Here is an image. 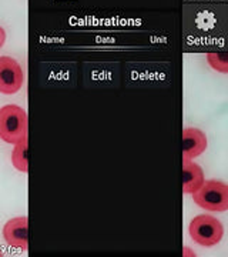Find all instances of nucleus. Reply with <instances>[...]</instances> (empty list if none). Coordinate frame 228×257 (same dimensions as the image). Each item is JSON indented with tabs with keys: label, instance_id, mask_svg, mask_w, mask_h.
Segmentation results:
<instances>
[{
	"label": "nucleus",
	"instance_id": "9",
	"mask_svg": "<svg viewBox=\"0 0 228 257\" xmlns=\"http://www.w3.org/2000/svg\"><path fill=\"white\" fill-rule=\"evenodd\" d=\"M207 60L210 66L217 70V72H221V73H228V63H227V57L224 53H208L207 55Z\"/></svg>",
	"mask_w": 228,
	"mask_h": 257
},
{
	"label": "nucleus",
	"instance_id": "10",
	"mask_svg": "<svg viewBox=\"0 0 228 257\" xmlns=\"http://www.w3.org/2000/svg\"><path fill=\"white\" fill-rule=\"evenodd\" d=\"M5 40H6V33H5L3 28H0V47L5 45Z\"/></svg>",
	"mask_w": 228,
	"mask_h": 257
},
{
	"label": "nucleus",
	"instance_id": "4",
	"mask_svg": "<svg viewBox=\"0 0 228 257\" xmlns=\"http://www.w3.org/2000/svg\"><path fill=\"white\" fill-rule=\"evenodd\" d=\"M25 83V73L22 66L9 56L0 57V93L15 94Z\"/></svg>",
	"mask_w": 228,
	"mask_h": 257
},
{
	"label": "nucleus",
	"instance_id": "3",
	"mask_svg": "<svg viewBox=\"0 0 228 257\" xmlns=\"http://www.w3.org/2000/svg\"><path fill=\"white\" fill-rule=\"evenodd\" d=\"M188 231L191 239L202 247L217 246L224 236V227L221 221L208 214H200L194 217L190 223Z\"/></svg>",
	"mask_w": 228,
	"mask_h": 257
},
{
	"label": "nucleus",
	"instance_id": "5",
	"mask_svg": "<svg viewBox=\"0 0 228 257\" xmlns=\"http://www.w3.org/2000/svg\"><path fill=\"white\" fill-rule=\"evenodd\" d=\"M3 239L12 247L26 251L29 247V221L26 216L15 217L3 226Z\"/></svg>",
	"mask_w": 228,
	"mask_h": 257
},
{
	"label": "nucleus",
	"instance_id": "6",
	"mask_svg": "<svg viewBox=\"0 0 228 257\" xmlns=\"http://www.w3.org/2000/svg\"><path fill=\"white\" fill-rule=\"evenodd\" d=\"M208 146L207 136L197 127H185L182 130V153L184 159L192 160L205 152Z\"/></svg>",
	"mask_w": 228,
	"mask_h": 257
},
{
	"label": "nucleus",
	"instance_id": "1",
	"mask_svg": "<svg viewBox=\"0 0 228 257\" xmlns=\"http://www.w3.org/2000/svg\"><path fill=\"white\" fill-rule=\"evenodd\" d=\"M28 138V113L18 104L0 107V139L10 145H16Z\"/></svg>",
	"mask_w": 228,
	"mask_h": 257
},
{
	"label": "nucleus",
	"instance_id": "2",
	"mask_svg": "<svg viewBox=\"0 0 228 257\" xmlns=\"http://www.w3.org/2000/svg\"><path fill=\"white\" fill-rule=\"evenodd\" d=\"M194 203L208 211L228 210V186L218 180H204V183L192 194Z\"/></svg>",
	"mask_w": 228,
	"mask_h": 257
},
{
	"label": "nucleus",
	"instance_id": "7",
	"mask_svg": "<svg viewBox=\"0 0 228 257\" xmlns=\"http://www.w3.org/2000/svg\"><path fill=\"white\" fill-rule=\"evenodd\" d=\"M205 177L200 166L188 159L182 160V192L194 194L204 183Z\"/></svg>",
	"mask_w": 228,
	"mask_h": 257
},
{
	"label": "nucleus",
	"instance_id": "8",
	"mask_svg": "<svg viewBox=\"0 0 228 257\" xmlns=\"http://www.w3.org/2000/svg\"><path fill=\"white\" fill-rule=\"evenodd\" d=\"M12 165L16 170L22 172V173H28L29 172L28 138H25L15 145L13 153H12Z\"/></svg>",
	"mask_w": 228,
	"mask_h": 257
}]
</instances>
